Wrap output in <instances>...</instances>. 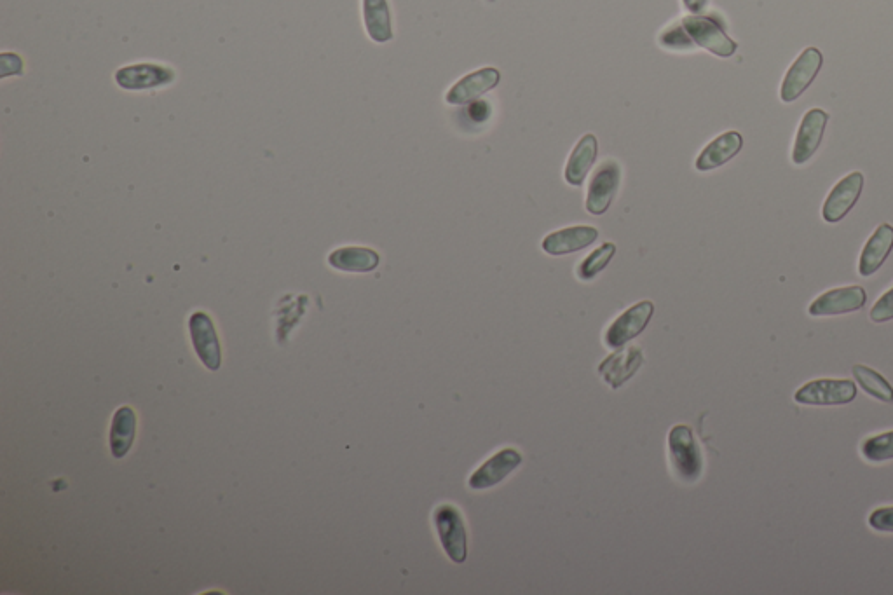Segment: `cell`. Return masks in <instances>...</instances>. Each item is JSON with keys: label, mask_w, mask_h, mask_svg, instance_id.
Returning <instances> with one entry per match:
<instances>
[{"label": "cell", "mask_w": 893, "mask_h": 595, "mask_svg": "<svg viewBox=\"0 0 893 595\" xmlns=\"http://www.w3.org/2000/svg\"><path fill=\"white\" fill-rule=\"evenodd\" d=\"M869 526L881 533H893V507L874 510L869 517Z\"/></svg>", "instance_id": "cell-28"}, {"label": "cell", "mask_w": 893, "mask_h": 595, "mask_svg": "<svg viewBox=\"0 0 893 595\" xmlns=\"http://www.w3.org/2000/svg\"><path fill=\"white\" fill-rule=\"evenodd\" d=\"M642 363L644 353L641 348L616 349V353L607 356L606 360L600 363L599 374L604 383L609 384L613 390H618L637 374Z\"/></svg>", "instance_id": "cell-15"}, {"label": "cell", "mask_w": 893, "mask_h": 595, "mask_svg": "<svg viewBox=\"0 0 893 595\" xmlns=\"http://www.w3.org/2000/svg\"><path fill=\"white\" fill-rule=\"evenodd\" d=\"M522 461H524V456L517 449H513V447L503 449L487 459L480 468H477L468 480V484L473 491L491 489V487L501 484L508 475H512L522 465Z\"/></svg>", "instance_id": "cell-9"}, {"label": "cell", "mask_w": 893, "mask_h": 595, "mask_svg": "<svg viewBox=\"0 0 893 595\" xmlns=\"http://www.w3.org/2000/svg\"><path fill=\"white\" fill-rule=\"evenodd\" d=\"M670 463L675 475L686 482L695 484L702 477L703 456L695 433L686 425H677L669 433Z\"/></svg>", "instance_id": "cell-1"}, {"label": "cell", "mask_w": 893, "mask_h": 595, "mask_svg": "<svg viewBox=\"0 0 893 595\" xmlns=\"http://www.w3.org/2000/svg\"><path fill=\"white\" fill-rule=\"evenodd\" d=\"M597 238H599V231L595 227H566V229H560V231L548 234L543 243H541V247H543L546 254L560 257V255L574 254V252L585 250L590 245H594V241H597Z\"/></svg>", "instance_id": "cell-16"}, {"label": "cell", "mask_w": 893, "mask_h": 595, "mask_svg": "<svg viewBox=\"0 0 893 595\" xmlns=\"http://www.w3.org/2000/svg\"><path fill=\"white\" fill-rule=\"evenodd\" d=\"M862 189H864V175L859 171L850 173L843 180H839L838 184L834 185L831 194L825 199L824 208H822V217L825 222L836 224L839 220L845 219L855 203L859 201Z\"/></svg>", "instance_id": "cell-11"}, {"label": "cell", "mask_w": 893, "mask_h": 595, "mask_svg": "<svg viewBox=\"0 0 893 595\" xmlns=\"http://www.w3.org/2000/svg\"><path fill=\"white\" fill-rule=\"evenodd\" d=\"M363 25L372 41L386 44L393 39V21L388 0H362Z\"/></svg>", "instance_id": "cell-20"}, {"label": "cell", "mask_w": 893, "mask_h": 595, "mask_svg": "<svg viewBox=\"0 0 893 595\" xmlns=\"http://www.w3.org/2000/svg\"><path fill=\"white\" fill-rule=\"evenodd\" d=\"M866 301V290L862 287L834 288L813 301L808 313L812 316L846 315L864 308Z\"/></svg>", "instance_id": "cell-13"}, {"label": "cell", "mask_w": 893, "mask_h": 595, "mask_svg": "<svg viewBox=\"0 0 893 595\" xmlns=\"http://www.w3.org/2000/svg\"><path fill=\"white\" fill-rule=\"evenodd\" d=\"M501 81V74L498 69L485 67V69L475 70L468 76H464L461 81H457L445 95V102L449 105H466L473 100H477L480 96L489 93L491 89L498 86Z\"/></svg>", "instance_id": "cell-14"}, {"label": "cell", "mask_w": 893, "mask_h": 595, "mask_svg": "<svg viewBox=\"0 0 893 595\" xmlns=\"http://www.w3.org/2000/svg\"><path fill=\"white\" fill-rule=\"evenodd\" d=\"M820 69H822V53L817 48H806L785 74L784 83L780 88L782 102H796L799 96L810 88Z\"/></svg>", "instance_id": "cell-7"}, {"label": "cell", "mask_w": 893, "mask_h": 595, "mask_svg": "<svg viewBox=\"0 0 893 595\" xmlns=\"http://www.w3.org/2000/svg\"><path fill=\"white\" fill-rule=\"evenodd\" d=\"M682 4L688 9L689 13L700 14L707 6V0H682Z\"/></svg>", "instance_id": "cell-29"}, {"label": "cell", "mask_w": 893, "mask_h": 595, "mask_svg": "<svg viewBox=\"0 0 893 595\" xmlns=\"http://www.w3.org/2000/svg\"><path fill=\"white\" fill-rule=\"evenodd\" d=\"M114 81L124 91L138 93V91L168 88L177 81V72L163 63H131L116 70Z\"/></svg>", "instance_id": "cell-3"}, {"label": "cell", "mask_w": 893, "mask_h": 595, "mask_svg": "<svg viewBox=\"0 0 893 595\" xmlns=\"http://www.w3.org/2000/svg\"><path fill=\"white\" fill-rule=\"evenodd\" d=\"M381 257L372 248L342 247L328 255V264L342 273H370L379 266Z\"/></svg>", "instance_id": "cell-19"}, {"label": "cell", "mask_w": 893, "mask_h": 595, "mask_svg": "<svg viewBox=\"0 0 893 595\" xmlns=\"http://www.w3.org/2000/svg\"><path fill=\"white\" fill-rule=\"evenodd\" d=\"M871 320L874 323H885L893 320V288L881 295L871 309Z\"/></svg>", "instance_id": "cell-27"}, {"label": "cell", "mask_w": 893, "mask_h": 595, "mask_svg": "<svg viewBox=\"0 0 893 595\" xmlns=\"http://www.w3.org/2000/svg\"><path fill=\"white\" fill-rule=\"evenodd\" d=\"M857 397V386L850 379H817L801 386L794 400L801 405H846Z\"/></svg>", "instance_id": "cell-4"}, {"label": "cell", "mask_w": 893, "mask_h": 595, "mask_svg": "<svg viewBox=\"0 0 893 595\" xmlns=\"http://www.w3.org/2000/svg\"><path fill=\"white\" fill-rule=\"evenodd\" d=\"M137 431V414L131 407L117 409L110 425V452L117 459L124 458L130 452Z\"/></svg>", "instance_id": "cell-22"}, {"label": "cell", "mask_w": 893, "mask_h": 595, "mask_svg": "<svg viewBox=\"0 0 893 595\" xmlns=\"http://www.w3.org/2000/svg\"><path fill=\"white\" fill-rule=\"evenodd\" d=\"M597 149H599V144H597L595 135L588 133L581 138L574 147V151L571 152V158L567 161L566 173H564L567 184L573 185V187L583 185L588 171L592 170L595 159H597Z\"/></svg>", "instance_id": "cell-21"}, {"label": "cell", "mask_w": 893, "mask_h": 595, "mask_svg": "<svg viewBox=\"0 0 893 595\" xmlns=\"http://www.w3.org/2000/svg\"><path fill=\"white\" fill-rule=\"evenodd\" d=\"M744 147V138L738 131H728L716 140H712L696 158V170H716L735 158Z\"/></svg>", "instance_id": "cell-17"}, {"label": "cell", "mask_w": 893, "mask_h": 595, "mask_svg": "<svg viewBox=\"0 0 893 595\" xmlns=\"http://www.w3.org/2000/svg\"><path fill=\"white\" fill-rule=\"evenodd\" d=\"M655 315V304L651 301H642L628 308L623 315L618 316L606 332V344L611 349H620L641 336L646 330L651 318Z\"/></svg>", "instance_id": "cell-6"}, {"label": "cell", "mask_w": 893, "mask_h": 595, "mask_svg": "<svg viewBox=\"0 0 893 595\" xmlns=\"http://www.w3.org/2000/svg\"><path fill=\"white\" fill-rule=\"evenodd\" d=\"M862 456L871 463H881V461L893 459V431L867 438L866 442L862 444Z\"/></svg>", "instance_id": "cell-25"}, {"label": "cell", "mask_w": 893, "mask_h": 595, "mask_svg": "<svg viewBox=\"0 0 893 595\" xmlns=\"http://www.w3.org/2000/svg\"><path fill=\"white\" fill-rule=\"evenodd\" d=\"M189 330L194 351L208 370H219L222 363V348L219 336L213 325L212 316L205 311H196L189 318Z\"/></svg>", "instance_id": "cell-8"}, {"label": "cell", "mask_w": 893, "mask_h": 595, "mask_svg": "<svg viewBox=\"0 0 893 595\" xmlns=\"http://www.w3.org/2000/svg\"><path fill=\"white\" fill-rule=\"evenodd\" d=\"M621 170L620 165L609 159L604 161L602 165L595 171L594 177L590 180L587 194V210L592 215H604L609 210V206L613 203L614 196L618 192L620 185Z\"/></svg>", "instance_id": "cell-10"}, {"label": "cell", "mask_w": 893, "mask_h": 595, "mask_svg": "<svg viewBox=\"0 0 893 595\" xmlns=\"http://www.w3.org/2000/svg\"><path fill=\"white\" fill-rule=\"evenodd\" d=\"M614 254H616V245L604 243L602 247L595 250L594 254L588 255L587 259L581 262L578 267V276L583 281L592 280L606 269L607 264L613 260Z\"/></svg>", "instance_id": "cell-24"}, {"label": "cell", "mask_w": 893, "mask_h": 595, "mask_svg": "<svg viewBox=\"0 0 893 595\" xmlns=\"http://www.w3.org/2000/svg\"><path fill=\"white\" fill-rule=\"evenodd\" d=\"M853 376L857 379V383L862 386V390L869 393L871 397L880 400V402H885V404L893 402L892 386L876 370L869 369L866 365H855L853 367Z\"/></svg>", "instance_id": "cell-23"}, {"label": "cell", "mask_w": 893, "mask_h": 595, "mask_svg": "<svg viewBox=\"0 0 893 595\" xmlns=\"http://www.w3.org/2000/svg\"><path fill=\"white\" fill-rule=\"evenodd\" d=\"M681 23L691 41L695 42L696 46L707 49L712 55L730 58L737 53V42L731 41L716 21L700 14H689L686 18H682Z\"/></svg>", "instance_id": "cell-5"}, {"label": "cell", "mask_w": 893, "mask_h": 595, "mask_svg": "<svg viewBox=\"0 0 893 595\" xmlns=\"http://www.w3.org/2000/svg\"><path fill=\"white\" fill-rule=\"evenodd\" d=\"M829 121V114L820 109H812L806 112L803 121L799 124L798 135L792 149V163L805 165L819 151L820 142L824 138L825 126Z\"/></svg>", "instance_id": "cell-12"}, {"label": "cell", "mask_w": 893, "mask_h": 595, "mask_svg": "<svg viewBox=\"0 0 893 595\" xmlns=\"http://www.w3.org/2000/svg\"><path fill=\"white\" fill-rule=\"evenodd\" d=\"M893 248V227L883 224L874 231L869 238L866 247L862 250L859 262V273L862 276H871L876 273L887 260Z\"/></svg>", "instance_id": "cell-18"}, {"label": "cell", "mask_w": 893, "mask_h": 595, "mask_svg": "<svg viewBox=\"0 0 893 595\" xmlns=\"http://www.w3.org/2000/svg\"><path fill=\"white\" fill-rule=\"evenodd\" d=\"M660 44L667 49H691L695 42L691 41L686 28L682 27V23H674L670 25L662 35H660Z\"/></svg>", "instance_id": "cell-26"}, {"label": "cell", "mask_w": 893, "mask_h": 595, "mask_svg": "<svg viewBox=\"0 0 893 595\" xmlns=\"http://www.w3.org/2000/svg\"><path fill=\"white\" fill-rule=\"evenodd\" d=\"M433 522L445 554L449 555L450 561L463 564L468 557V533L459 508L450 503L438 505L433 512Z\"/></svg>", "instance_id": "cell-2"}]
</instances>
